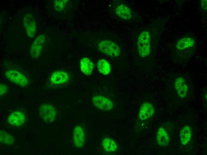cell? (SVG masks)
Wrapping results in <instances>:
<instances>
[{
    "label": "cell",
    "mask_w": 207,
    "mask_h": 155,
    "mask_svg": "<svg viewBox=\"0 0 207 155\" xmlns=\"http://www.w3.org/2000/svg\"><path fill=\"white\" fill-rule=\"evenodd\" d=\"M150 36L149 32L146 30L142 32L139 35L137 42V49L140 57L144 58L150 53Z\"/></svg>",
    "instance_id": "6da1fadb"
},
{
    "label": "cell",
    "mask_w": 207,
    "mask_h": 155,
    "mask_svg": "<svg viewBox=\"0 0 207 155\" xmlns=\"http://www.w3.org/2000/svg\"><path fill=\"white\" fill-rule=\"evenodd\" d=\"M98 49L102 53L112 57H116L120 53L119 46L116 43L108 40L100 41L98 45Z\"/></svg>",
    "instance_id": "7a4b0ae2"
},
{
    "label": "cell",
    "mask_w": 207,
    "mask_h": 155,
    "mask_svg": "<svg viewBox=\"0 0 207 155\" xmlns=\"http://www.w3.org/2000/svg\"><path fill=\"white\" fill-rule=\"evenodd\" d=\"M5 76L10 82L20 86H26L29 83L28 78L23 74L15 69L7 70L5 73Z\"/></svg>",
    "instance_id": "3957f363"
},
{
    "label": "cell",
    "mask_w": 207,
    "mask_h": 155,
    "mask_svg": "<svg viewBox=\"0 0 207 155\" xmlns=\"http://www.w3.org/2000/svg\"><path fill=\"white\" fill-rule=\"evenodd\" d=\"M39 113L40 117L45 123H51L56 118L57 111L55 107L52 105L44 103L40 106Z\"/></svg>",
    "instance_id": "277c9868"
},
{
    "label": "cell",
    "mask_w": 207,
    "mask_h": 155,
    "mask_svg": "<svg viewBox=\"0 0 207 155\" xmlns=\"http://www.w3.org/2000/svg\"><path fill=\"white\" fill-rule=\"evenodd\" d=\"M23 24L29 38H33L37 31V24L33 15L31 13L26 14L23 18Z\"/></svg>",
    "instance_id": "5b68a950"
},
{
    "label": "cell",
    "mask_w": 207,
    "mask_h": 155,
    "mask_svg": "<svg viewBox=\"0 0 207 155\" xmlns=\"http://www.w3.org/2000/svg\"><path fill=\"white\" fill-rule=\"evenodd\" d=\"M93 105L98 109L104 111H109L113 109L114 103L109 98L101 95H96L92 99Z\"/></svg>",
    "instance_id": "8992f818"
},
{
    "label": "cell",
    "mask_w": 207,
    "mask_h": 155,
    "mask_svg": "<svg viewBox=\"0 0 207 155\" xmlns=\"http://www.w3.org/2000/svg\"><path fill=\"white\" fill-rule=\"evenodd\" d=\"M46 37L43 34L38 35L33 42L30 49V56L32 59L38 58L40 55L45 42Z\"/></svg>",
    "instance_id": "52a82bcc"
},
{
    "label": "cell",
    "mask_w": 207,
    "mask_h": 155,
    "mask_svg": "<svg viewBox=\"0 0 207 155\" xmlns=\"http://www.w3.org/2000/svg\"><path fill=\"white\" fill-rule=\"evenodd\" d=\"M115 12L119 18L125 20H131L133 14L131 8L126 4L120 3L115 6Z\"/></svg>",
    "instance_id": "ba28073f"
},
{
    "label": "cell",
    "mask_w": 207,
    "mask_h": 155,
    "mask_svg": "<svg viewBox=\"0 0 207 155\" xmlns=\"http://www.w3.org/2000/svg\"><path fill=\"white\" fill-rule=\"evenodd\" d=\"M70 79V76L66 72L61 70L55 71L51 75L50 82L54 85H59L68 82Z\"/></svg>",
    "instance_id": "9c48e42d"
},
{
    "label": "cell",
    "mask_w": 207,
    "mask_h": 155,
    "mask_svg": "<svg viewBox=\"0 0 207 155\" xmlns=\"http://www.w3.org/2000/svg\"><path fill=\"white\" fill-rule=\"evenodd\" d=\"M73 140L75 146L78 148L83 147L85 144V134L84 129L79 125H76L74 128Z\"/></svg>",
    "instance_id": "30bf717a"
},
{
    "label": "cell",
    "mask_w": 207,
    "mask_h": 155,
    "mask_svg": "<svg viewBox=\"0 0 207 155\" xmlns=\"http://www.w3.org/2000/svg\"><path fill=\"white\" fill-rule=\"evenodd\" d=\"M155 108L153 105L149 102H145L141 105L138 114L139 119L142 120H148L155 113Z\"/></svg>",
    "instance_id": "8fae6325"
},
{
    "label": "cell",
    "mask_w": 207,
    "mask_h": 155,
    "mask_svg": "<svg viewBox=\"0 0 207 155\" xmlns=\"http://www.w3.org/2000/svg\"><path fill=\"white\" fill-rule=\"evenodd\" d=\"M7 121L11 125L15 127H20L25 123L26 118L22 112L16 111L11 113L7 118Z\"/></svg>",
    "instance_id": "7c38bea8"
},
{
    "label": "cell",
    "mask_w": 207,
    "mask_h": 155,
    "mask_svg": "<svg viewBox=\"0 0 207 155\" xmlns=\"http://www.w3.org/2000/svg\"><path fill=\"white\" fill-rule=\"evenodd\" d=\"M174 85L178 96L184 98L187 95L188 91V87L184 79L182 77L177 78L175 80Z\"/></svg>",
    "instance_id": "4fadbf2b"
},
{
    "label": "cell",
    "mask_w": 207,
    "mask_h": 155,
    "mask_svg": "<svg viewBox=\"0 0 207 155\" xmlns=\"http://www.w3.org/2000/svg\"><path fill=\"white\" fill-rule=\"evenodd\" d=\"M80 66L82 72L84 75L88 76L91 75L92 73L94 64L89 58L84 57L80 60Z\"/></svg>",
    "instance_id": "5bb4252c"
},
{
    "label": "cell",
    "mask_w": 207,
    "mask_h": 155,
    "mask_svg": "<svg viewBox=\"0 0 207 155\" xmlns=\"http://www.w3.org/2000/svg\"><path fill=\"white\" fill-rule=\"evenodd\" d=\"M195 41L192 37L187 36L183 37L179 39L176 44V47L179 50H183L194 46Z\"/></svg>",
    "instance_id": "9a60e30c"
},
{
    "label": "cell",
    "mask_w": 207,
    "mask_h": 155,
    "mask_svg": "<svg viewBox=\"0 0 207 155\" xmlns=\"http://www.w3.org/2000/svg\"><path fill=\"white\" fill-rule=\"evenodd\" d=\"M156 140L158 144L162 147H166L169 145V136L165 130L162 127H160L156 134Z\"/></svg>",
    "instance_id": "2e32d148"
},
{
    "label": "cell",
    "mask_w": 207,
    "mask_h": 155,
    "mask_svg": "<svg viewBox=\"0 0 207 155\" xmlns=\"http://www.w3.org/2000/svg\"><path fill=\"white\" fill-rule=\"evenodd\" d=\"M192 131L190 127L185 126L181 130L180 133V142L183 145L187 144L191 140Z\"/></svg>",
    "instance_id": "e0dca14e"
},
{
    "label": "cell",
    "mask_w": 207,
    "mask_h": 155,
    "mask_svg": "<svg viewBox=\"0 0 207 155\" xmlns=\"http://www.w3.org/2000/svg\"><path fill=\"white\" fill-rule=\"evenodd\" d=\"M102 145L104 149L108 152H114L118 148L117 145L115 141L109 137H105L103 139Z\"/></svg>",
    "instance_id": "ac0fdd59"
},
{
    "label": "cell",
    "mask_w": 207,
    "mask_h": 155,
    "mask_svg": "<svg viewBox=\"0 0 207 155\" xmlns=\"http://www.w3.org/2000/svg\"><path fill=\"white\" fill-rule=\"evenodd\" d=\"M97 67L99 72L104 75H109L111 71L109 63L104 59H101L98 61L97 63Z\"/></svg>",
    "instance_id": "d6986e66"
},
{
    "label": "cell",
    "mask_w": 207,
    "mask_h": 155,
    "mask_svg": "<svg viewBox=\"0 0 207 155\" xmlns=\"http://www.w3.org/2000/svg\"><path fill=\"white\" fill-rule=\"evenodd\" d=\"M0 143L6 145H11L15 142L13 136L4 130H1L0 131Z\"/></svg>",
    "instance_id": "ffe728a7"
},
{
    "label": "cell",
    "mask_w": 207,
    "mask_h": 155,
    "mask_svg": "<svg viewBox=\"0 0 207 155\" xmlns=\"http://www.w3.org/2000/svg\"><path fill=\"white\" fill-rule=\"evenodd\" d=\"M68 0H57L54 2V7L56 10L58 12H61L64 10L65 8Z\"/></svg>",
    "instance_id": "44dd1931"
},
{
    "label": "cell",
    "mask_w": 207,
    "mask_h": 155,
    "mask_svg": "<svg viewBox=\"0 0 207 155\" xmlns=\"http://www.w3.org/2000/svg\"><path fill=\"white\" fill-rule=\"evenodd\" d=\"M8 90V86L5 84L1 83L0 84V95L2 96L6 94Z\"/></svg>",
    "instance_id": "7402d4cb"
},
{
    "label": "cell",
    "mask_w": 207,
    "mask_h": 155,
    "mask_svg": "<svg viewBox=\"0 0 207 155\" xmlns=\"http://www.w3.org/2000/svg\"><path fill=\"white\" fill-rule=\"evenodd\" d=\"M201 7L204 11H207V1L201 0L200 1Z\"/></svg>",
    "instance_id": "603a6c76"
}]
</instances>
